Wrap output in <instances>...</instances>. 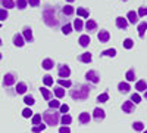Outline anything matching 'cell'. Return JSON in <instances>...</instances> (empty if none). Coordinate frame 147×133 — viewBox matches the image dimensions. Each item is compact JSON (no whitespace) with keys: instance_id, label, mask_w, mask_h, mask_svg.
Masks as SVG:
<instances>
[{"instance_id":"obj_24","label":"cell","mask_w":147,"mask_h":133,"mask_svg":"<svg viewBox=\"0 0 147 133\" xmlns=\"http://www.w3.org/2000/svg\"><path fill=\"white\" fill-rule=\"evenodd\" d=\"M138 34H140V37H144V33L147 30V22H140L138 24Z\"/></svg>"},{"instance_id":"obj_50","label":"cell","mask_w":147,"mask_h":133,"mask_svg":"<svg viewBox=\"0 0 147 133\" xmlns=\"http://www.w3.org/2000/svg\"><path fill=\"white\" fill-rule=\"evenodd\" d=\"M144 99H147V90L144 92Z\"/></svg>"},{"instance_id":"obj_11","label":"cell","mask_w":147,"mask_h":133,"mask_svg":"<svg viewBox=\"0 0 147 133\" xmlns=\"http://www.w3.org/2000/svg\"><path fill=\"white\" fill-rule=\"evenodd\" d=\"M109 37H110V34H109L106 30H102L99 34H97V39H99L100 43H106V42H109Z\"/></svg>"},{"instance_id":"obj_18","label":"cell","mask_w":147,"mask_h":133,"mask_svg":"<svg viewBox=\"0 0 147 133\" xmlns=\"http://www.w3.org/2000/svg\"><path fill=\"white\" fill-rule=\"evenodd\" d=\"M118 89H119L121 93H128L131 87H129V84H128V83H124V81H122V83L118 84Z\"/></svg>"},{"instance_id":"obj_47","label":"cell","mask_w":147,"mask_h":133,"mask_svg":"<svg viewBox=\"0 0 147 133\" xmlns=\"http://www.w3.org/2000/svg\"><path fill=\"white\" fill-rule=\"evenodd\" d=\"M28 3H30V6L37 8V6H40V0H28Z\"/></svg>"},{"instance_id":"obj_35","label":"cell","mask_w":147,"mask_h":133,"mask_svg":"<svg viewBox=\"0 0 147 133\" xmlns=\"http://www.w3.org/2000/svg\"><path fill=\"white\" fill-rule=\"evenodd\" d=\"M43 83H44V86H52L53 84V77L52 76H44L43 77Z\"/></svg>"},{"instance_id":"obj_41","label":"cell","mask_w":147,"mask_h":133,"mask_svg":"<svg viewBox=\"0 0 147 133\" xmlns=\"http://www.w3.org/2000/svg\"><path fill=\"white\" fill-rule=\"evenodd\" d=\"M24 102H25L27 105H30V106H31V105H34V102H35V101H34V98H32L31 95H27L25 98H24Z\"/></svg>"},{"instance_id":"obj_27","label":"cell","mask_w":147,"mask_h":133,"mask_svg":"<svg viewBox=\"0 0 147 133\" xmlns=\"http://www.w3.org/2000/svg\"><path fill=\"white\" fill-rule=\"evenodd\" d=\"M60 123H62L63 126H68V124H71V123H72V117H71V115H68V114L62 115V117H60Z\"/></svg>"},{"instance_id":"obj_20","label":"cell","mask_w":147,"mask_h":133,"mask_svg":"<svg viewBox=\"0 0 147 133\" xmlns=\"http://www.w3.org/2000/svg\"><path fill=\"white\" fill-rule=\"evenodd\" d=\"M85 28H87L88 31H94V30H97V24H96V21L88 19L87 22H85Z\"/></svg>"},{"instance_id":"obj_1","label":"cell","mask_w":147,"mask_h":133,"mask_svg":"<svg viewBox=\"0 0 147 133\" xmlns=\"http://www.w3.org/2000/svg\"><path fill=\"white\" fill-rule=\"evenodd\" d=\"M43 21H44L46 25L50 27V28L59 27V18H57V14H56L55 6L47 5V6L43 9Z\"/></svg>"},{"instance_id":"obj_43","label":"cell","mask_w":147,"mask_h":133,"mask_svg":"<svg viewBox=\"0 0 147 133\" xmlns=\"http://www.w3.org/2000/svg\"><path fill=\"white\" fill-rule=\"evenodd\" d=\"M72 31V25H71V24H65V25L62 27V33L63 34H69Z\"/></svg>"},{"instance_id":"obj_44","label":"cell","mask_w":147,"mask_h":133,"mask_svg":"<svg viewBox=\"0 0 147 133\" xmlns=\"http://www.w3.org/2000/svg\"><path fill=\"white\" fill-rule=\"evenodd\" d=\"M6 19H7V10L0 9V21H6Z\"/></svg>"},{"instance_id":"obj_51","label":"cell","mask_w":147,"mask_h":133,"mask_svg":"<svg viewBox=\"0 0 147 133\" xmlns=\"http://www.w3.org/2000/svg\"><path fill=\"white\" fill-rule=\"evenodd\" d=\"M66 2H68V3H72V2H74V0H66Z\"/></svg>"},{"instance_id":"obj_4","label":"cell","mask_w":147,"mask_h":133,"mask_svg":"<svg viewBox=\"0 0 147 133\" xmlns=\"http://www.w3.org/2000/svg\"><path fill=\"white\" fill-rule=\"evenodd\" d=\"M15 83H16V74L15 72H7V74L3 77V86L5 87H9Z\"/></svg>"},{"instance_id":"obj_5","label":"cell","mask_w":147,"mask_h":133,"mask_svg":"<svg viewBox=\"0 0 147 133\" xmlns=\"http://www.w3.org/2000/svg\"><path fill=\"white\" fill-rule=\"evenodd\" d=\"M85 78H87V81L93 83V84H97L100 81V76H99V72L94 71V70H90L87 74H85Z\"/></svg>"},{"instance_id":"obj_6","label":"cell","mask_w":147,"mask_h":133,"mask_svg":"<svg viewBox=\"0 0 147 133\" xmlns=\"http://www.w3.org/2000/svg\"><path fill=\"white\" fill-rule=\"evenodd\" d=\"M93 117H94L96 121H102V120H105L106 114H105V111L102 110V108H94V111H93Z\"/></svg>"},{"instance_id":"obj_46","label":"cell","mask_w":147,"mask_h":133,"mask_svg":"<svg viewBox=\"0 0 147 133\" xmlns=\"http://www.w3.org/2000/svg\"><path fill=\"white\" fill-rule=\"evenodd\" d=\"M59 111H60V114H66L68 111H69V106L66 105V104H63V105H60V108H59Z\"/></svg>"},{"instance_id":"obj_22","label":"cell","mask_w":147,"mask_h":133,"mask_svg":"<svg viewBox=\"0 0 147 133\" xmlns=\"http://www.w3.org/2000/svg\"><path fill=\"white\" fill-rule=\"evenodd\" d=\"M55 96H56V98H63V96H65V89L63 87H60V86H57V87H55Z\"/></svg>"},{"instance_id":"obj_29","label":"cell","mask_w":147,"mask_h":133,"mask_svg":"<svg viewBox=\"0 0 147 133\" xmlns=\"http://www.w3.org/2000/svg\"><path fill=\"white\" fill-rule=\"evenodd\" d=\"M77 15H80L81 18H88V16H90V12L85 10L84 8H78V9H77Z\"/></svg>"},{"instance_id":"obj_56","label":"cell","mask_w":147,"mask_h":133,"mask_svg":"<svg viewBox=\"0 0 147 133\" xmlns=\"http://www.w3.org/2000/svg\"><path fill=\"white\" fill-rule=\"evenodd\" d=\"M0 27H2V24H0Z\"/></svg>"},{"instance_id":"obj_32","label":"cell","mask_w":147,"mask_h":133,"mask_svg":"<svg viewBox=\"0 0 147 133\" xmlns=\"http://www.w3.org/2000/svg\"><path fill=\"white\" fill-rule=\"evenodd\" d=\"M16 8L18 9H21V10H24V9H25L27 8V5H28V0H16Z\"/></svg>"},{"instance_id":"obj_10","label":"cell","mask_w":147,"mask_h":133,"mask_svg":"<svg viewBox=\"0 0 147 133\" xmlns=\"http://www.w3.org/2000/svg\"><path fill=\"white\" fill-rule=\"evenodd\" d=\"M13 44L18 46V47H22L24 44H25V39H24L22 34H15L13 35Z\"/></svg>"},{"instance_id":"obj_34","label":"cell","mask_w":147,"mask_h":133,"mask_svg":"<svg viewBox=\"0 0 147 133\" xmlns=\"http://www.w3.org/2000/svg\"><path fill=\"white\" fill-rule=\"evenodd\" d=\"M129 101H131L132 104H136V105H137V104H140V102H141V98H140V95H138V93H132Z\"/></svg>"},{"instance_id":"obj_30","label":"cell","mask_w":147,"mask_h":133,"mask_svg":"<svg viewBox=\"0 0 147 133\" xmlns=\"http://www.w3.org/2000/svg\"><path fill=\"white\" fill-rule=\"evenodd\" d=\"M132 129L136 132H144V124L141 121H134L132 123Z\"/></svg>"},{"instance_id":"obj_39","label":"cell","mask_w":147,"mask_h":133,"mask_svg":"<svg viewBox=\"0 0 147 133\" xmlns=\"http://www.w3.org/2000/svg\"><path fill=\"white\" fill-rule=\"evenodd\" d=\"M127 80L128 81H134L136 80V72H134V70H128V72H127Z\"/></svg>"},{"instance_id":"obj_7","label":"cell","mask_w":147,"mask_h":133,"mask_svg":"<svg viewBox=\"0 0 147 133\" xmlns=\"http://www.w3.org/2000/svg\"><path fill=\"white\" fill-rule=\"evenodd\" d=\"M22 35H24V39H25V42H34V37H32V30L27 25V27H24V31H22Z\"/></svg>"},{"instance_id":"obj_13","label":"cell","mask_w":147,"mask_h":133,"mask_svg":"<svg viewBox=\"0 0 147 133\" xmlns=\"http://www.w3.org/2000/svg\"><path fill=\"white\" fill-rule=\"evenodd\" d=\"M116 25H118V28H121V30H125V28L128 27V21H127L125 18H122V16H118V18H116Z\"/></svg>"},{"instance_id":"obj_23","label":"cell","mask_w":147,"mask_h":133,"mask_svg":"<svg viewBox=\"0 0 147 133\" xmlns=\"http://www.w3.org/2000/svg\"><path fill=\"white\" fill-rule=\"evenodd\" d=\"M62 12H63L65 15H68V16H72L74 14H75V9L68 5V6H63V8H62Z\"/></svg>"},{"instance_id":"obj_28","label":"cell","mask_w":147,"mask_h":133,"mask_svg":"<svg viewBox=\"0 0 147 133\" xmlns=\"http://www.w3.org/2000/svg\"><path fill=\"white\" fill-rule=\"evenodd\" d=\"M57 83H59L60 87H71L72 86V81L66 80V78H60V80H57Z\"/></svg>"},{"instance_id":"obj_21","label":"cell","mask_w":147,"mask_h":133,"mask_svg":"<svg viewBox=\"0 0 147 133\" xmlns=\"http://www.w3.org/2000/svg\"><path fill=\"white\" fill-rule=\"evenodd\" d=\"M25 92H27V84L24 83V81L18 83V84H16V93L22 95V93H25Z\"/></svg>"},{"instance_id":"obj_40","label":"cell","mask_w":147,"mask_h":133,"mask_svg":"<svg viewBox=\"0 0 147 133\" xmlns=\"http://www.w3.org/2000/svg\"><path fill=\"white\" fill-rule=\"evenodd\" d=\"M46 129V124H38V126H34L31 130H32V133H40V132H43Z\"/></svg>"},{"instance_id":"obj_14","label":"cell","mask_w":147,"mask_h":133,"mask_svg":"<svg viewBox=\"0 0 147 133\" xmlns=\"http://www.w3.org/2000/svg\"><path fill=\"white\" fill-rule=\"evenodd\" d=\"M127 18H128V22H131V24H137V22H138V14H136L134 10L128 12Z\"/></svg>"},{"instance_id":"obj_57","label":"cell","mask_w":147,"mask_h":133,"mask_svg":"<svg viewBox=\"0 0 147 133\" xmlns=\"http://www.w3.org/2000/svg\"><path fill=\"white\" fill-rule=\"evenodd\" d=\"M0 3H2V0H0Z\"/></svg>"},{"instance_id":"obj_33","label":"cell","mask_w":147,"mask_h":133,"mask_svg":"<svg viewBox=\"0 0 147 133\" xmlns=\"http://www.w3.org/2000/svg\"><path fill=\"white\" fill-rule=\"evenodd\" d=\"M100 55H102V56H112V58H113V56L116 55V50H115V49H106V50H103Z\"/></svg>"},{"instance_id":"obj_54","label":"cell","mask_w":147,"mask_h":133,"mask_svg":"<svg viewBox=\"0 0 147 133\" xmlns=\"http://www.w3.org/2000/svg\"><path fill=\"white\" fill-rule=\"evenodd\" d=\"M143 133H147V130H144V132H143Z\"/></svg>"},{"instance_id":"obj_53","label":"cell","mask_w":147,"mask_h":133,"mask_svg":"<svg viewBox=\"0 0 147 133\" xmlns=\"http://www.w3.org/2000/svg\"><path fill=\"white\" fill-rule=\"evenodd\" d=\"M0 46H2V39H0Z\"/></svg>"},{"instance_id":"obj_37","label":"cell","mask_w":147,"mask_h":133,"mask_svg":"<svg viewBox=\"0 0 147 133\" xmlns=\"http://www.w3.org/2000/svg\"><path fill=\"white\" fill-rule=\"evenodd\" d=\"M49 108L50 110H57V108H60V102L59 101H49Z\"/></svg>"},{"instance_id":"obj_2","label":"cell","mask_w":147,"mask_h":133,"mask_svg":"<svg viewBox=\"0 0 147 133\" xmlns=\"http://www.w3.org/2000/svg\"><path fill=\"white\" fill-rule=\"evenodd\" d=\"M90 90H91V87L88 84H78L75 89H71L69 95H71V98L75 99V101H85L90 95Z\"/></svg>"},{"instance_id":"obj_8","label":"cell","mask_w":147,"mask_h":133,"mask_svg":"<svg viewBox=\"0 0 147 133\" xmlns=\"http://www.w3.org/2000/svg\"><path fill=\"white\" fill-rule=\"evenodd\" d=\"M57 72H59V77H62V78L65 77V78H66V77L71 76V68H69L68 65H60Z\"/></svg>"},{"instance_id":"obj_31","label":"cell","mask_w":147,"mask_h":133,"mask_svg":"<svg viewBox=\"0 0 147 133\" xmlns=\"http://www.w3.org/2000/svg\"><path fill=\"white\" fill-rule=\"evenodd\" d=\"M74 28H75L77 31H81L84 28V24H82V21L80 18H77L75 21H74Z\"/></svg>"},{"instance_id":"obj_12","label":"cell","mask_w":147,"mask_h":133,"mask_svg":"<svg viewBox=\"0 0 147 133\" xmlns=\"http://www.w3.org/2000/svg\"><path fill=\"white\" fill-rule=\"evenodd\" d=\"M90 120H91V117H90L88 113H81V114L78 115V121H80L81 124H88Z\"/></svg>"},{"instance_id":"obj_48","label":"cell","mask_w":147,"mask_h":133,"mask_svg":"<svg viewBox=\"0 0 147 133\" xmlns=\"http://www.w3.org/2000/svg\"><path fill=\"white\" fill-rule=\"evenodd\" d=\"M147 15V8H140L138 9V16H146Z\"/></svg>"},{"instance_id":"obj_17","label":"cell","mask_w":147,"mask_h":133,"mask_svg":"<svg viewBox=\"0 0 147 133\" xmlns=\"http://www.w3.org/2000/svg\"><path fill=\"white\" fill-rule=\"evenodd\" d=\"M43 68L44 70H52L53 67H55V62H53V59H50V58H47V59H44L43 61Z\"/></svg>"},{"instance_id":"obj_15","label":"cell","mask_w":147,"mask_h":133,"mask_svg":"<svg viewBox=\"0 0 147 133\" xmlns=\"http://www.w3.org/2000/svg\"><path fill=\"white\" fill-rule=\"evenodd\" d=\"M136 89H137L138 92H146V90H147V83H146L144 80H138V81L136 83Z\"/></svg>"},{"instance_id":"obj_52","label":"cell","mask_w":147,"mask_h":133,"mask_svg":"<svg viewBox=\"0 0 147 133\" xmlns=\"http://www.w3.org/2000/svg\"><path fill=\"white\" fill-rule=\"evenodd\" d=\"M0 59H2V52H0Z\"/></svg>"},{"instance_id":"obj_42","label":"cell","mask_w":147,"mask_h":133,"mask_svg":"<svg viewBox=\"0 0 147 133\" xmlns=\"http://www.w3.org/2000/svg\"><path fill=\"white\" fill-rule=\"evenodd\" d=\"M132 46H134V42L131 39H125L124 40V47L125 49H132Z\"/></svg>"},{"instance_id":"obj_55","label":"cell","mask_w":147,"mask_h":133,"mask_svg":"<svg viewBox=\"0 0 147 133\" xmlns=\"http://www.w3.org/2000/svg\"><path fill=\"white\" fill-rule=\"evenodd\" d=\"M122 2H127V0H122Z\"/></svg>"},{"instance_id":"obj_19","label":"cell","mask_w":147,"mask_h":133,"mask_svg":"<svg viewBox=\"0 0 147 133\" xmlns=\"http://www.w3.org/2000/svg\"><path fill=\"white\" fill-rule=\"evenodd\" d=\"M78 42H80V44H81L82 47H87V46L90 44V42H91V40H90L88 35H85V34H84V35H81V37H80V40H78Z\"/></svg>"},{"instance_id":"obj_25","label":"cell","mask_w":147,"mask_h":133,"mask_svg":"<svg viewBox=\"0 0 147 133\" xmlns=\"http://www.w3.org/2000/svg\"><path fill=\"white\" fill-rule=\"evenodd\" d=\"M40 92H41L43 98H44L46 101H50V98H52V92H50V90L46 89V87H41V89H40Z\"/></svg>"},{"instance_id":"obj_26","label":"cell","mask_w":147,"mask_h":133,"mask_svg":"<svg viewBox=\"0 0 147 133\" xmlns=\"http://www.w3.org/2000/svg\"><path fill=\"white\" fill-rule=\"evenodd\" d=\"M2 5L3 8L7 10V9H12V8H16V5L13 3V0H2Z\"/></svg>"},{"instance_id":"obj_36","label":"cell","mask_w":147,"mask_h":133,"mask_svg":"<svg viewBox=\"0 0 147 133\" xmlns=\"http://www.w3.org/2000/svg\"><path fill=\"white\" fill-rule=\"evenodd\" d=\"M107 101H109V95H107V93H102V95L97 96V102H100V104L107 102Z\"/></svg>"},{"instance_id":"obj_38","label":"cell","mask_w":147,"mask_h":133,"mask_svg":"<svg viewBox=\"0 0 147 133\" xmlns=\"http://www.w3.org/2000/svg\"><path fill=\"white\" fill-rule=\"evenodd\" d=\"M32 124H34V126L41 124V114H35V115H32Z\"/></svg>"},{"instance_id":"obj_45","label":"cell","mask_w":147,"mask_h":133,"mask_svg":"<svg viewBox=\"0 0 147 133\" xmlns=\"http://www.w3.org/2000/svg\"><path fill=\"white\" fill-rule=\"evenodd\" d=\"M31 115H32V111H31V108H25V110L22 111V117L28 118V117H31Z\"/></svg>"},{"instance_id":"obj_9","label":"cell","mask_w":147,"mask_h":133,"mask_svg":"<svg viewBox=\"0 0 147 133\" xmlns=\"http://www.w3.org/2000/svg\"><path fill=\"white\" fill-rule=\"evenodd\" d=\"M134 108H136V104H132L131 101H127V102H124V105H122V111H124L125 114H131L134 111Z\"/></svg>"},{"instance_id":"obj_3","label":"cell","mask_w":147,"mask_h":133,"mask_svg":"<svg viewBox=\"0 0 147 133\" xmlns=\"http://www.w3.org/2000/svg\"><path fill=\"white\" fill-rule=\"evenodd\" d=\"M43 120H44V123L46 124H49V126H56V124H59V121H60V113H57L56 110H46L44 113H43Z\"/></svg>"},{"instance_id":"obj_49","label":"cell","mask_w":147,"mask_h":133,"mask_svg":"<svg viewBox=\"0 0 147 133\" xmlns=\"http://www.w3.org/2000/svg\"><path fill=\"white\" fill-rule=\"evenodd\" d=\"M59 133H71V129L68 126H62L59 129Z\"/></svg>"},{"instance_id":"obj_16","label":"cell","mask_w":147,"mask_h":133,"mask_svg":"<svg viewBox=\"0 0 147 133\" xmlns=\"http://www.w3.org/2000/svg\"><path fill=\"white\" fill-rule=\"evenodd\" d=\"M80 61L81 62H85V64H88V62H91V59H93V56H91V53H88V52H85V53H82V55H80Z\"/></svg>"}]
</instances>
